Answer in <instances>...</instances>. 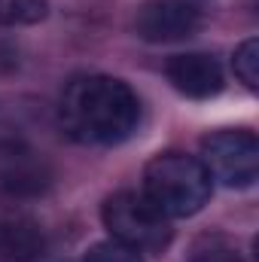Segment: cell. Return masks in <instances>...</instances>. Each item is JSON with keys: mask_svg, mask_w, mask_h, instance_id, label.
Masks as SVG:
<instances>
[{"mask_svg": "<svg viewBox=\"0 0 259 262\" xmlns=\"http://www.w3.org/2000/svg\"><path fill=\"white\" fill-rule=\"evenodd\" d=\"M43 253V226L25 210L0 207V262H37Z\"/></svg>", "mask_w": 259, "mask_h": 262, "instance_id": "ba28073f", "label": "cell"}, {"mask_svg": "<svg viewBox=\"0 0 259 262\" xmlns=\"http://www.w3.org/2000/svg\"><path fill=\"white\" fill-rule=\"evenodd\" d=\"M232 67H235V76H238L250 92H256L259 89V40L256 37L244 40V43L235 49Z\"/></svg>", "mask_w": 259, "mask_h": 262, "instance_id": "30bf717a", "label": "cell"}, {"mask_svg": "<svg viewBox=\"0 0 259 262\" xmlns=\"http://www.w3.org/2000/svg\"><path fill=\"white\" fill-rule=\"evenodd\" d=\"M201 165L226 189H250L259 180V140L253 131L220 128L201 140Z\"/></svg>", "mask_w": 259, "mask_h": 262, "instance_id": "277c9868", "label": "cell"}, {"mask_svg": "<svg viewBox=\"0 0 259 262\" xmlns=\"http://www.w3.org/2000/svg\"><path fill=\"white\" fill-rule=\"evenodd\" d=\"M210 192L213 180L195 156L168 149L153 156L143 168V195L171 220H186L204 210Z\"/></svg>", "mask_w": 259, "mask_h": 262, "instance_id": "7a4b0ae2", "label": "cell"}, {"mask_svg": "<svg viewBox=\"0 0 259 262\" xmlns=\"http://www.w3.org/2000/svg\"><path fill=\"white\" fill-rule=\"evenodd\" d=\"M52 186L49 159L21 134L0 128V195L37 198Z\"/></svg>", "mask_w": 259, "mask_h": 262, "instance_id": "5b68a950", "label": "cell"}, {"mask_svg": "<svg viewBox=\"0 0 259 262\" xmlns=\"http://www.w3.org/2000/svg\"><path fill=\"white\" fill-rule=\"evenodd\" d=\"M82 262H143V253H137L134 247H128V244L110 238V241L95 244V247L85 253V259Z\"/></svg>", "mask_w": 259, "mask_h": 262, "instance_id": "8fae6325", "label": "cell"}, {"mask_svg": "<svg viewBox=\"0 0 259 262\" xmlns=\"http://www.w3.org/2000/svg\"><path fill=\"white\" fill-rule=\"evenodd\" d=\"M165 76L168 82L192 98V101H207L223 92V67L207 52H180L165 61Z\"/></svg>", "mask_w": 259, "mask_h": 262, "instance_id": "52a82bcc", "label": "cell"}, {"mask_svg": "<svg viewBox=\"0 0 259 262\" xmlns=\"http://www.w3.org/2000/svg\"><path fill=\"white\" fill-rule=\"evenodd\" d=\"M46 12L49 0H0V21L6 25H37Z\"/></svg>", "mask_w": 259, "mask_h": 262, "instance_id": "9c48e42d", "label": "cell"}, {"mask_svg": "<svg viewBox=\"0 0 259 262\" xmlns=\"http://www.w3.org/2000/svg\"><path fill=\"white\" fill-rule=\"evenodd\" d=\"M101 220L113 241L128 244L137 253H162L174 238L171 216H165L143 192L134 189L113 192L101 207Z\"/></svg>", "mask_w": 259, "mask_h": 262, "instance_id": "3957f363", "label": "cell"}, {"mask_svg": "<svg viewBox=\"0 0 259 262\" xmlns=\"http://www.w3.org/2000/svg\"><path fill=\"white\" fill-rule=\"evenodd\" d=\"M58 119L85 146H119L140 125V101L128 82L107 73L73 76L61 92Z\"/></svg>", "mask_w": 259, "mask_h": 262, "instance_id": "6da1fadb", "label": "cell"}, {"mask_svg": "<svg viewBox=\"0 0 259 262\" xmlns=\"http://www.w3.org/2000/svg\"><path fill=\"white\" fill-rule=\"evenodd\" d=\"M131 25L143 43H180L201 31L204 15L192 0H146Z\"/></svg>", "mask_w": 259, "mask_h": 262, "instance_id": "8992f818", "label": "cell"}, {"mask_svg": "<svg viewBox=\"0 0 259 262\" xmlns=\"http://www.w3.org/2000/svg\"><path fill=\"white\" fill-rule=\"evenodd\" d=\"M189 262H244L232 247H204V250H195V256Z\"/></svg>", "mask_w": 259, "mask_h": 262, "instance_id": "7c38bea8", "label": "cell"}]
</instances>
